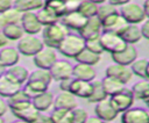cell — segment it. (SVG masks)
I'll list each match as a JSON object with an SVG mask.
<instances>
[{
	"label": "cell",
	"mask_w": 149,
	"mask_h": 123,
	"mask_svg": "<svg viewBox=\"0 0 149 123\" xmlns=\"http://www.w3.org/2000/svg\"><path fill=\"white\" fill-rule=\"evenodd\" d=\"M69 34V29L61 22H56L42 28V42L45 46L57 49L62 39Z\"/></svg>",
	"instance_id": "cell-1"
},
{
	"label": "cell",
	"mask_w": 149,
	"mask_h": 123,
	"mask_svg": "<svg viewBox=\"0 0 149 123\" xmlns=\"http://www.w3.org/2000/svg\"><path fill=\"white\" fill-rule=\"evenodd\" d=\"M85 48V39L81 38L79 35L74 34H68L59 45L57 46V50L68 58H76L78 53Z\"/></svg>",
	"instance_id": "cell-2"
},
{
	"label": "cell",
	"mask_w": 149,
	"mask_h": 123,
	"mask_svg": "<svg viewBox=\"0 0 149 123\" xmlns=\"http://www.w3.org/2000/svg\"><path fill=\"white\" fill-rule=\"evenodd\" d=\"M119 14L129 24H139L143 22L146 19L142 6H140L136 2H132V1L120 6Z\"/></svg>",
	"instance_id": "cell-3"
},
{
	"label": "cell",
	"mask_w": 149,
	"mask_h": 123,
	"mask_svg": "<svg viewBox=\"0 0 149 123\" xmlns=\"http://www.w3.org/2000/svg\"><path fill=\"white\" fill-rule=\"evenodd\" d=\"M44 46L43 42L41 38H38L35 35H23L19 41H17V48L16 50L19 53L27 56V57H33L36 55L42 48Z\"/></svg>",
	"instance_id": "cell-4"
},
{
	"label": "cell",
	"mask_w": 149,
	"mask_h": 123,
	"mask_svg": "<svg viewBox=\"0 0 149 123\" xmlns=\"http://www.w3.org/2000/svg\"><path fill=\"white\" fill-rule=\"evenodd\" d=\"M99 39H100V43H101L104 51H107L111 55L123 50L127 45V43L121 38L120 35L114 34V32H109V31H101Z\"/></svg>",
	"instance_id": "cell-5"
},
{
	"label": "cell",
	"mask_w": 149,
	"mask_h": 123,
	"mask_svg": "<svg viewBox=\"0 0 149 123\" xmlns=\"http://www.w3.org/2000/svg\"><path fill=\"white\" fill-rule=\"evenodd\" d=\"M8 108H10L13 115L15 117H17V120H22V121L28 122V123H35L40 113H41L33 106L31 101L14 104V106H10Z\"/></svg>",
	"instance_id": "cell-6"
},
{
	"label": "cell",
	"mask_w": 149,
	"mask_h": 123,
	"mask_svg": "<svg viewBox=\"0 0 149 123\" xmlns=\"http://www.w3.org/2000/svg\"><path fill=\"white\" fill-rule=\"evenodd\" d=\"M134 100L135 99L133 96L130 88L127 87H123L119 93L109 96V101L118 113H123L125 110L130 108L134 103Z\"/></svg>",
	"instance_id": "cell-7"
},
{
	"label": "cell",
	"mask_w": 149,
	"mask_h": 123,
	"mask_svg": "<svg viewBox=\"0 0 149 123\" xmlns=\"http://www.w3.org/2000/svg\"><path fill=\"white\" fill-rule=\"evenodd\" d=\"M33 60L37 68L49 70L51 65L57 60V55L55 49L43 46L36 55L33 56Z\"/></svg>",
	"instance_id": "cell-8"
},
{
	"label": "cell",
	"mask_w": 149,
	"mask_h": 123,
	"mask_svg": "<svg viewBox=\"0 0 149 123\" xmlns=\"http://www.w3.org/2000/svg\"><path fill=\"white\" fill-rule=\"evenodd\" d=\"M20 26L22 27L24 34L28 35H36L42 31V24L38 22L36 13L34 12H24L21 15Z\"/></svg>",
	"instance_id": "cell-9"
},
{
	"label": "cell",
	"mask_w": 149,
	"mask_h": 123,
	"mask_svg": "<svg viewBox=\"0 0 149 123\" xmlns=\"http://www.w3.org/2000/svg\"><path fill=\"white\" fill-rule=\"evenodd\" d=\"M121 123H149V113L140 107H130L121 114Z\"/></svg>",
	"instance_id": "cell-10"
},
{
	"label": "cell",
	"mask_w": 149,
	"mask_h": 123,
	"mask_svg": "<svg viewBox=\"0 0 149 123\" xmlns=\"http://www.w3.org/2000/svg\"><path fill=\"white\" fill-rule=\"evenodd\" d=\"M106 75L107 77H112L118 79L119 81H121L123 85L129 82L133 78V73L130 71L129 66H125L121 64H116V63H112L106 67Z\"/></svg>",
	"instance_id": "cell-11"
},
{
	"label": "cell",
	"mask_w": 149,
	"mask_h": 123,
	"mask_svg": "<svg viewBox=\"0 0 149 123\" xmlns=\"http://www.w3.org/2000/svg\"><path fill=\"white\" fill-rule=\"evenodd\" d=\"M52 80L61 81L72 78V65L66 60H56L49 68Z\"/></svg>",
	"instance_id": "cell-12"
},
{
	"label": "cell",
	"mask_w": 149,
	"mask_h": 123,
	"mask_svg": "<svg viewBox=\"0 0 149 123\" xmlns=\"http://www.w3.org/2000/svg\"><path fill=\"white\" fill-rule=\"evenodd\" d=\"M127 24L128 23L120 16V14L118 12L101 21V29H102V31H109V32L120 35L122 32V30L127 27Z\"/></svg>",
	"instance_id": "cell-13"
},
{
	"label": "cell",
	"mask_w": 149,
	"mask_h": 123,
	"mask_svg": "<svg viewBox=\"0 0 149 123\" xmlns=\"http://www.w3.org/2000/svg\"><path fill=\"white\" fill-rule=\"evenodd\" d=\"M101 30H102L101 22L99 21V19L97 16H93V17H88L86 20L84 27L78 32H79V36L86 41V39L99 37L101 34Z\"/></svg>",
	"instance_id": "cell-14"
},
{
	"label": "cell",
	"mask_w": 149,
	"mask_h": 123,
	"mask_svg": "<svg viewBox=\"0 0 149 123\" xmlns=\"http://www.w3.org/2000/svg\"><path fill=\"white\" fill-rule=\"evenodd\" d=\"M112 59L116 64H121L125 66H129L137 58V50L133 44H127L126 48L119 52L112 53Z\"/></svg>",
	"instance_id": "cell-15"
},
{
	"label": "cell",
	"mask_w": 149,
	"mask_h": 123,
	"mask_svg": "<svg viewBox=\"0 0 149 123\" xmlns=\"http://www.w3.org/2000/svg\"><path fill=\"white\" fill-rule=\"evenodd\" d=\"M94 110H95L97 117H99L101 121H113L119 114L115 110V108L112 106L109 99H107V97L97 102Z\"/></svg>",
	"instance_id": "cell-16"
},
{
	"label": "cell",
	"mask_w": 149,
	"mask_h": 123,
	"mask_svg": "<svg viewBox=\"0 0 149 123\" xmlns=\"http://www.w3.org/2000/svg\"><path fill=\"white\" fill-rule=\"evenodd\" d=\"M54 109H68L71 110L77 107V100L76 96L68 92V91H62L58 93L56 96H54Z\"/></svg>",
	"instance_id": "cell-17"
},
{
	"label": "cell",
	"mask_w": 149,
	"mask_h": 123,
	"mask_svg": "<svg viewBox=\"0 0 149 123\" xmlns=\"http://www.w3.org/2000/svg\"><path fill=\"white\" fill-rule=\"evenodd\" d=\"M86 17L85 16H83L79 12H71V13H66L65 15H63L61 19H59V21L68 28V29H73V30H77V31H79L83 27H84V24H85V22H86Z\"/></svg>",
	"instance_id": "cell-18"
},
{
	"label": "cell",
	"mask_w": 149,
	"mask_h": 123,
	"mask_svg": "<svg viewBox=\"0 0 149 123\" xmlns=\"http://www.w3.org/2000/svg\"><path fill=\"white\" fill-rule=\"evenodd\" d=\"M97 73L91 65L77 63L74 66H72V78L84 81H92L94 80Z\"/></svg>",
	"instance_id": "cell-19"
},
{
	"label": "cell",
	"mask_w": 149,
	"mask_h": 123,
	"mask_svg": "<svg viewBox=\"0 0 149 123\" xmlns=\"http://www.w3.org/2000/svg\"><path fill=\"white\" fill-rule=\"evenodd\" d=\"M69 92L72 93L74 96L87 99L91 95V92H92L91 81H84V80H78V79L72 78Z\"/></svg>",
	"instance_id": "cell-20"
},
{
	"label": "cell",
	"mask_w": 149,
	"mask_h": 123,
	"mask_svg": "<svg viewBox=\"0 0 149 123\" xmlns=\"http://www.w3.org/2000/svg\"><path fill=\"white\" fill-rule=\"evenodd\" d=\"M21 88H22V85L10 79L8 75L3 74L0 78V96L1 97H9Z\"/></svg>",
	"instance_id": "cell-21"
},
{
	"label": "cell",
	"mask_w": 149,
	"mask_h": 123,
	"mask_svg": "<svg viewBox=\"0 0 149 123\" xmlns=\"http://www.w3.org/2000/svg\"><path fill=\"white\" fill-rule=\"evenodd\" d=\"M54 94L50 92V91H45L36 96H34L31 99V103L33 106L41 113H44L47 111L54 103Z\"/></svg>",
	"instance_id": "cell-22"
},
{
	"label": "cell",
	"mask_w": 149,
	"mask_h": 123,
	"mask_svg": "<svg viewBox=\"0 0 149 123\" xmlns=\"http://www.w3.org/2000/svg\"><path fill=\"white\" fill-rule=\"evenodd\" d=\"M6 75H8L10 79L17 81L19 84L23 85L27 79H28V75H29V71L27 70V67H24L23 65H19V64H15L13 66H9L6 68Z\"/></svg>",
	"instance_id": "cell-23"
},
{
	"label": "cell",
	"mask_w": 149,
	"mask_h": 123,
	"mask_svg": "<svg viewBox=\"0 0 149 123\" xmlns=\"http://www.w3.org/2000/svg\"><path fill=\"white\" fill-rule=\"evenodd\" d=\"M19 59H20V53L16 49L3 46L0 50V64H2L6 68L17 64Z\"/></svg>",
	"instance_id": "cell-24"
},
{
	"label": "cell",
	"mask_w": 149,
	"mask_h": 123,
	"mask_svg": "<svg viewBox=\"0 0 149 123\" xmlns=\"http://www.w3.org/2000/svg\"><path fill=\"white\" fill-rule=\"evenodd\" d=\"M22 13L14 7H10L9 9L5 10L0 14V30L6 27L7 24H20Z\"/></svg>",
	"instance_id": "cell-25"
},
{
	"label": "cell",
	"mask_w": 149,
	"mask_h": 123,
	"mask_svg": "<svg viewBox=\"0 0 149 123\" xmlns=\"http://www.w3.org/2000/svg\"><path fill=\"white\" fill-rule=\"evenodd\" d=\"M121 38L127 43V44H134V43H137L141 38H142V35H141V30H140V27L137 24H127V27L122 30V32L120 34Z\"/></svg>",
	"instance_id": "cell-26"
},
{
	"label": "cell",
	"mask_w": 149,
	"mask_h": 123,
	"mask_svg": "<svg viewBox=\"0 0 149 123\" xmlns=\"http://www.w3.org/2000/svg\"><path fill=\"white\" fill-rule=\"evenodd\" d=\"M13 7L21 13L34 12L43 7V0H13Z\"/></svg>",
	"instance_id": "cell-27"
},
{
	"label": "cell",
	"mask_w": 149,
	"mask_h": 123,
	"mask_svg": "<svg viewBox=\"0 0 149 123\" xmlns=\"http://www.w3.org/2000/svg\"><path fill=\"white\" fill-rule=\"evenodd\" d=\"M134 99L146 101L149 97V80L148 79H142L136 81L132 88H130Z\"/></svg>",
	"instance_id": "cell-28"
},
{
	"label": "cell",
	"mask_w": 149,
	"mask_h": 123,
	"mask_svg": "<svg viewBox=\"0 0 149 123\" xmlns=\"http://www.w3.org/2000/svg\"><path fill=\"white\" fill-rule=\"evenodd\" d=\"M101 84H102L104 91H105L107 96H111V95H114V94L119 93L125 87V85L121 81H119L115 78L107 77V75L101 79Z\"/></svg>",
	"instance_id": "cell-29"
},
{
	"label": "cell",
	"mask_w": 149,
	"mask_h": 123,
	"mask_svg": "<svg viewBox=\"0 0 149 123\" xmlns=\"http://www.w3.org/2000/svg\"><path fill=\"white\" fill-rule=\"evenodd\" d=\"M100 58H101V55H98V53H94L87 49H83L78 56L74 58L77 63H81V64H86V65H91V66H94L97 65L99 62H100Z\"/></svg>",
	"instance_id": "cell-30"
},
{
	"label": "cell",
	"mask_w": 149,
	"mask_h": 123,
	"mask_svg": "<svg viewBox=\"0 0 149 123\" xmlns=\"http://www.w3.org/2000/svg\"><path fill=\"white\" fill-rule=\"evenodd\" d=\"M48 87L49 86L47 84H44V82H41V81H29V80H27L24 82V87L22 89L29 95L30 99H33L34 96H36V95H38V94L48 91Z\"/></svg>",
	"instance_id": "cell-31"
},
{
	"label": "cell",
	"mask_w": 149,
	"mask_h": 123,
	"mask_svg": "<svg viewBox=\"0 0 149 123\" xmlns=\"http://www.w3.org/2000/svg\"><path fill=\"white\" fill-rule=\"evenodd\" d=\"M91 85H92V92H91V95L87 97L88 102L97 103V102H99V101H101V100L107 97V95H106V93L104 91L101 80H92Z\"/></svg>",
	"instance_id": "cell-32"
},
{
	"label": "cell",
	"mask_w": 149,
	"mask_h": 123,
	"mask_svg": "<svg viewBox=\"0 0 149 123\" xmlns=\"http://www.w3.org/2000/svg\"><path fill=\"white\" fill-rule=\"evenodd\" d=\"M43 7L51 10L58 19L65 15V0H43Z\"/></svg>",
	"instance_id": "cell-33"
},
{
	"label": "cell",
	"mask_w": 149,
	"mask_h": 123,
	"mask_svg": "<svg viewBox=\"0 0 149 123\" xmlns=\"http://www.w3.org/2000/svg\"><path fill=\"white\" fill-rule=\"evenodd\" d=\"M36 16H37L38 22L42 24V27L50 26V24H54L59 21V19L51 10H49L45 7H42L41 9H38V12L36 13Z\"/></svg>",
	"instance_id": "cell-34"
},
{
	"label": "cell",
	"mask_w": 149,
	"mask_h": 123,
	"mask_svg": "<svg viewBox=\"0 0 149 123\" xmlns=\"http://www.w3.org/2000/svg\"><path fill=\"white\" fill-rule=\"evenodd\" d=\"M1 30L8 41H19L24 35V31L20 24H7Z\"/></svg>",
	"instance_id": "cell-35"
},
{
	"label": "cell",
	"mask_w": 149,
	"mask_h": 123,
	"mask_svg": "<svg viewBox=\"0 0 149 123\" xmlns=\"http://www.w3.org/2000/svg\"><path fill=\"white\" fill-rule=\"evenodd\" d=\"M97 10H98V5L92 2L91 0H81L78 6V9H77V12H79L86 19L95 16Z\"/></svg>",
	"instance_id": "cell-36"
},
{
	"label": "cell",
	"mask_w": 149,
	"mask_h": 123,
	"mask_svg": "<svg viewBox=\"0 0 149 123\" xmlns=\"http://www.w3.org/2000/svg\"><path fill=\"white\" fill-rule=\"evenodd\" d=\"M27 80H29V81H41V82H44L49 86L52 81V78H51V74H50L49 70L37 68V70L29 73Z\"/></svg>",
	"instance_id": "cell-37"
},
{
	"label": "cell",
	"mask_w": 149,
	"mask_h": 123,
	"mask_svg": "<svg viewBox=\"0 0 149 123\" xmlns=\"http://www.w3.org/2000/svg\"><path fill=\"white\" fill-rule=\"evenodd\" d=\"M148 59L146 58H136L130 64V71L133 74L137 75L139 78L146 79V68H147Z\"/></svg>",
	"instance_id": "cell-38"
},
{
	"label": "cell",
	"mask_w": 149,
	"mask_h": 123,
	"mask_svg": "<svg viewBox=\"0 0 149 123\" xmlns=\"http://www.w3.org/2000/svg\"><path fill=\"white\" fill-rule=\"evenodd\" d=\"M52 123H71V110L68 109H54L50 114Z\"/></svg>",
	"instance_id": "cell-39"
},
{
	"label": "cell",
	"mask_w": 149,
	"mask_h": 123,
	"mask_svg": "<svg viewBox=\"0 0 149 123\" xmlns=\"http://www.w3.org/2000/svg\"><path fill=\"white\" fill-rule=\"evenodd\" d=\"M28 101H31V99L29 97V95L21 88L20 91H17L16 93H14L12 96L7 97V106L10 107V106H14V104H19V103H23V102H28Z\"/></svg>",
	"instance_id": "cell-40"
},
{
	"label": "cell",
	"mask_w": 149,
	"mask_h": 123,
	"mask_svg": "<svg viewBox=\"0 0 149 123\" xmlns=\"http://www.w3.org/2000/svg\"><path fill=\"white\" fill-rule=\"evenodd\" d=\"M115 13H118V10L114 6H112L111 3H101V6H98V10H97L95 16L101 22L102 20H105L106 17H108L109 15L115 14Z\"/></svg>",
	"instance_id": "cell-41"
},
{
	"label": "cell",
	"mask_w": 149,
	"mask_h": 123,
	"mask_svg": "<svg viewBox=\"0 0 149 123\" xmlns=\"http://www.w3.org/2000/svg\"><path fill=\"white\" fill-rule=\"evenodd\" d=\"M87 117L88 114L84 108L76 107L71 109V123H84Z\"/></svg>",
	"instance_id": "cell-42"
},
{
	"label": "cell",
	"mask_w": 149,
	"mask_h": 123,
	"mask_svg": "<svg viewBox=\"0 0 149 123\" xmlns=\"http://www.w3.org/2000/svg\"><path fill=\"white\" fill-rule=\"evenodd\" d=\"M85 49H87V50H90V51H92L94 53H98V55H101L104 52V49L101 46V43H100L99 37L86 39L85 41Z\"/></svg>",
	"instance_id": "cell-43"
},
{
	"label": "cell",
	"mask_w": 149,
	"mask_h": 123,
	"mask_svg": "<svg viewBox=\"0 0 149 123\" xmlns=\"http://www.w3.org/2000/svg\"><path fill=\"white\" fill-rule=\"evenodd\" d=\"M80 1L81 0H65V10H66V13L76 12L78 9V6H79Z\"/></svg>",
	"instance_id": "cell-44"
},
{
	"label": "cell",
	"mask_w": 149,
	"mask_h": 123,
	"mask_svg": "<svg viewBox=\"0 0 149 123\" xmlns=\"http://www.w3.org/2000/svg\"><path fill=\"white\" fill-rule=\"evenodd\" d=\"M140 30H141V35L142 37L149 39V19L144 20L140 27Z\"/></svg>",
	"instance_id": "cell-45"
},
{
	"label": "cell",
	"mask_w": 149,
	"mask_h": 123,
	"mask_svg": "<svg viewBox=\"0 0 149 123\" xmlns=\"http://www.w3.org/2000/svg\"><path fill=\"white\" fill-rule=\"evenodd\" d=\"M13 7V0H0V14Z\"/></svg>",
	"instance_id": "cell-46"
},
{
	"label": "cell",
	"mask_w": 149,
	"mask_h": 123,
	"mask_svg": "<svg viewBox=\"0 0 149 123\" xmlns=\"http://www.w3.org/2000/svg\"><path fill=\"white\" fill-rule=\"evenodd\" d=\"M35 123H52V121L50 118V115H45L43 113H40V115H38V117H37Z\"/></svg>",
	"instance_id": "cell-47"
},
{
	"label": "cell",
	"mask_w": 149,
	"mask_h": 123,
	"mask_svg": "<svg viewBox=\"0 0 149 123\" xmlns=\"http://www.w3.org/2000/svg\"><path fill=\"white\" fill-rule=\"evenodd\" d=\"M71 81H72V78L61 80V81H59V88H61V91H68V92H69V88H70Z\"/></svg>",
	"instance_id": "cell-48"
},
{
	"label": "cell",
	"mask_w": 149,
	"mask_h": 123,
	"mask_svg": "<svg viewBox=\"0 0 149 123\" xmlns=\"http://www.w3.org/2000/svg\"><path fill=\"white\" fill-rule=\"evenodd\" d=\"M8 110V106H7V102L0 96V116H3Z\"/></svg>",
	"instance_id": "cell-49"
},
{
	"label": "cell",
	"mask_w": 149,
	"mask_h": 123,
	"mask_svg": "<svg viewBox=\"0 0 149 123\" xmlns=\"http://www.w3.org/2000/svg\"><path fill=\"white\" fill-rule=\"evenodd\" d=\"M108 1H109V3H111L112 6L116 7V6H122V5H125V3H128V2H130L132 0H108Z\"/></svg>",
	"instance_id": "cell-50"
},
{
	"label": "cell",
	"mask_w": 149,
	"mask_h": 123,
	"mask_svg": "<svg viewBox=\"0 0 149 123\" xmlns=\"http://www.w3.org/2000/svg\"><path fill=\"white\" fill-rule=\"evenodd\" d=\"M84 123H102V121H101L99 117H97V116H95V117H90V116H88V117L85 120Z\"/></svg>",
	"instance_id": "cell-51"
},
{
	"label": "cell",
	"mask_w": 149,
	"mask_h": 123,
	"mask_svg": "<svg viewBox=\"0 0 149 123\" xmlns=\"http://www.w3.org/2000/svg\"><path fill=\"white\" fill-rule=\"evenodd\" d=\"M8 43V39L5 37V35L2 34V30H0V48L6 46V44Z\"/></svg>",
	"instance_id": "cell-52"
},
{
	"label": "cell",
	"mask_w": 149,
	"mask_h": 123,
	"mask_svg": "<svg viewBox=\"0 0 149 123\" xmlns=\"http://www.w3.org/2000/svg\"><path fill=\"white\" fill-rule=\"evenodd\" d=\"M142 8H143V12H144L146 17H147V19H149V0H146V1H144V3H143V6H142Z\"/></svg>",
	"instance_id": "cell-53"
},
{
	"label": "cell",
	"mask_w": 149,
	"mask_h": 123,
	"mask_svg": "<svg viewBox=\"0 0 149 123\" xmlns=\"http://www.w3.org/2000/svg\"><path fill=\"white\" fill-rule=\"evenodd\" d=\"M5 73H6V67H5L2 64H0V78H1Z\"/></svg>",
	"instance_id": "cell-54"
},
{
	"label": "cell",
	"mask_w": 149,
	"mask_h": 123,
	"mask_svg": "<svg viewBox=\"0 0 149 123\" xmlns=\"http://www.w3.org/2000/svg\"><path fill=\"white\" fill-rule=\"evenodd\" d=\"M146 79H148V80H149V60H148L147 68H146Z\"/></svg>",
	"instance_id": "cell-55"
},
{
	"label": "cell",
	"mask_w": 149,
	"mask_h": 123,
	"mask_svg": "<svg viewBox=\"0 0 149 123\" xmlns=\"http://www.w3.org/2000/svg\"><path fill=\"white\" fill-rule=\"evenodd\" d=\"M92 2H94V3H97V5H101V3H104L106 0H91Z\"/></svg>",
	"instance_id": "cell-56"
},
{
	"label": "cell",
	"mask_w": 149,
	"mask_h": 123,
	"mask_svg": "<svg viewBox=\"0 0 149 123\" xmlns=\"http://www.w3.org/2000/svg\"><path fill=\"white\" fill-rule=\"evenodd\" d=\"M12 123H28V122H24V121H22V120H16V121H13Z\"/></svg>",
	"instance_id": "cell-57"
},
{
	"label": "cell",
	"mask_w": 149,
	"mask_h": 123,
	"mask_svg": "<svg viewBox=\"0 0 149 123\" xmlns=\"http://www.w3.org/2000/svg\"><path fill=\"white\" fill-rule=\"evenodd\" d=\"M146 104H147V107L149 108V97H148V99L146 100Z\"/></svg>",
	"instance_id": "cell-58"
},
{
	"label": "cell",
	"mask_w": 149,
	"mask_h": 123,
	"mask_svg": "<svg viewBox=\"0 0 149 123\" xmlns=\"http://www.w3.org/2000/svg\"><path fill=\"white\" fill-rule=\"evenodd\" d=\"M0 123H5V120L2 118V116H0Z\"/></svg>",
	"instance_id": "cell-59"
},
{
	"label": "cell",
	"mask_w": 149,
	"mask_h": 123,
	"mask_svg": "<svg viewBox=\"0 0 149 123\" xmlns=\"http://www.w3.org/2000/svg\"><path fill=\"white\" fill-rule=\"evenodd\" d=\"M102 123H112V121H102Z\"/></svg>",
	"instance_id": "cell-60"
}]
</instances>
